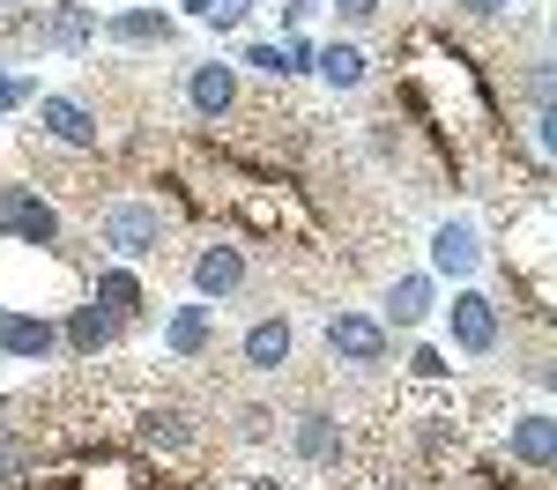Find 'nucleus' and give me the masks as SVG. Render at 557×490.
Instances as JSON below:
<instances>
[{
  "label": "nucleus",
  "mask_w": 557,
  "mask_h": 490,
  "mask_svg": "<svg viewBox=\"0 0 557 490\" xmlns=\"http://www.w3.org/2000/svg\"><path fill=\"white\" fill-rule=\"evenodd\" d=\"M38 127L52 134L60 149H97V134H104V120L89 112L83 97H60V89H52V97H38Z\"/></svg>",
  "instance_id": "9"
},
{
  "label": "nucleus",
  "mask_w": 557,
  "mask_h": 490,
  "mask_svg": "<svg viewBox=\"0 0 557 490\" xmlns=\"http://www.w3.org/2000/svg\"><path fill=\"white\" fill-rule=\"evenodd\" d=\"M134 453H149V461H194L201 453V416L186 409V401H141L134 409Z\"/></svg>",
  "instance_id": "1"
},
{
  "label": "nucleus",
  "mask_w": 557,
  "mask_h": 490,
  "mask_svg": "<svg viewBox=\"0 0 557 490\" xmlns=\"http://www.w3.org/2000/svg\"><path fill=\"white\" fill-rule=\"evenodd\" d=\"M0 327H8V305H0Z\"/></svg>",
  "instance_id": "30"
},
{
  "label": "nucleus",
  "mask_w": 557,
  "mask_h": 490,
  "mask_svg": "<svg viewBox=\"0 0 557 490\" xmlns=\"http://www.w3.org/2000/svg\"><path fill=\"white\" fill-rule=\"evenodd\" d=\"M0 8H30V0H0Z\"/></svg>",
  "instance_id": "29"
},
{
  "label": "nucleus",
  "mask_w": 557,
  "mask_h": 490,
  "mask_svg": "<svg viewBox=\"0 0 557 490\" xmlns=\"http://www.w3.org/2000/svg\"><path fill=\"white\" fill-rule=\"evenodd\" d=\"M186 275H194V290H201V298H209V305H223V298H231V290H246V253H238V246H223V238H215V246H201V253H194V261H186Z\"/></svg>",
  "instance_id": "11"
},
{
  "label": "nucleus",
  "mask_w": 557,
  "mask_h": 490,
  "mask_svg": "<svg viewBox=\"0 0 557 490\" xmlns=\"http://www.w3.org/2000/svg\"><path fill=\"white\" fill-rule=\"evenodd\" d=\"M134 8H164V0H134Z\"/></svg>",
  "instance_id": "28"
},
{
  "label": "nucleus",
  "mask_w": 557,
  "mask_h": 490,
  "mask_svg": "<svg viewBox=\"0 0 557 490\" xmlns=\"http://www.w3.org/2000/svg\"><path fill=\"white\" fill-rule=\"evenodd\" d=\"M446 335H454V350H461V356H491V350H498V335H506V312H498L491 290L461 282L454 305H446Z\"/></svg>",
  "instance_id": "4"
},
{
  "label": "nucleus",
  "mask_w": 557,
  "mask_h": 490,
  "mask_svg": "<svg viewBox=\"0 0 557 490\" xmlns=\"http://www.w3.org/2000/svg\"><path fill=\"white\" fill-rule=\"evenodd\" d=\"M409 372H417V379H431V387H438V379H454L446 350H417V356H409Z\"/></svg>",
  "instance_id": "23"
},
{
  "label": "nucleus",
  "mask_w": 557,
  "mask_h": 490,
  "mask_svg": "<svg viewBox=\"0 0 557 490\" xmlns=\"http://www.w3.org/2000/svg\"><path fill=\"white\" fill-rule=\"evenodd\" d=\"M186 104H194L201 120L238 112V67H231V60H201V67L186 75Z\"/></svg>",
  "instance_id": "15"
},
{
  "label": "nucleus",
  "mask_w": 557,
  "mask_h": 490,
  "mask_svg": "<svg viewBox=\"0 0 557 490\" xmlns=\"http://www.w3.org/2000/svg\"><path fill=\"white\" fill-rule=\"evenodd\" d=\"M246 67H253V75H268V83H283V45L253 38V45H246Z\"/></svg>",
  "instance_id": "21"
},
{
  "label": "nucleus",
  "mask_w": 557,
  "mask_h": 490,
  "mask_svg": "<svg viewBox=\"0 0 557 490\" xmlns=\"http://www.w3.org/2000/svg\"><path fill=\"white\" fill-rule=\"evenodd\" d=\"M15 30L38 45V52H89V45L104 38L97 8H83V0H52V8H38V15H23Z\"/></svg>",
  "instance_id": "3"
},
{
  "label": "nucleus",
  "mask_w": 557,
  "mask_h": 490,
  "mask_svg": "<svg viewBox=\"0 0 557 490\" xmlns=\"http://www.w3.org/2000/svg\"><path fill=\"white\" fill-rule=\"evenodd\" d=\"M120 335H127V327H120V319H112L104 305H89V298H83L75 312H67V327H60V342H67V350L83 356V364H97V356L112 350Z\"/></svg>",
  "instance_id": "16"
},
{
  "label": "nucleus",
  "mask_w": 557,
  "mask_h": 490,
  "mask_svg": "<svg viewBox=\"0 0 557 490\" xmlns=\"http://www.w3.org/2000/svg\"><path fill=\"white\" fill-rule=\"evenodd\" d=\"M475 267H483V238H475V223L446 216L431 230V275H454V282H469Z\"/></svg>",
  "instance_id": "10"
},
{
  "label": "nucleus",
  "mask_w": 557,
  "mask_h": 490,
  "mask_svg": "<svg viewBox=\"0 0 557 490\" xmlns=\"http://www.w3.org/2000/svg\"><path fill=\"white\" fill-rule=\"evenodd\" d=\"M97 238L112 246V261H149L172 238V216L157 201H104L97 209Z\"/></svg>",
  "instance_id": "2"
},
{
  "label": "nucleus",
  "mask_w": 557,
  "mask_h": 490,
  "mask_svg": "<svg viewBox=\"0 0 557 490\" xmlns=\"http://www.w3.org/2000/svg\"><path fill=\"white\" fill-rule=\"evenodd\" d=\"M335 15H343V23H372V15H380V0H335Z\"/></svg>",
  "instance_id": "25"
},
{
  "label": "nucleus",
  "mask_w": 557,
  "mask_h": 490,
  "mask_svg": "<svg viewBox=\"0 0 557 490\" xmlns=\"http://www.w3.org/2000/svg\"><path fill=\"white\" fill-rule=\"evenodd\" d=\"M238 490H283V483H275V476H253V483H238Z\"/></svg>",
  "instance_id": "26"
},
{
  "label": "nucleus",
  "mask_w": 557,
  "mask_h": 490,
  "mask_svg": "<svg viewBox=\"0 0 557 490\" xmlns=\"http://www.w3.org/2000/svg\"><path fill=\"white\" fill-rule=\"evenodd\" d=\"M0 238L52 253V246H60V209L45 201L38 186H0Z\"/></svg>",
  "instance_id": "6"
},
{
  "label": "nucleus",
  "mask_w": 557,
  "mask_h": 490,
  "mask_svg": "<svg viewBox=\"0 0 557 490\" xmlns=\"http://www.w3.org/2000/svg\"><path fill=\"white\" fill-rule=\"evenodd\" d=\"M290 356H298V327H290L283 312H260L253 327L238 335V364H246L253 379H275V372H283Z\"/></svg>",
  "instance_id": "7"
},
{
  "label": "nucleus",
  "mask_w": 557,
  "mask_h": 490,
  "mask_svg": "<svg viewBox=\"0 0 557 490\" xmlns=\"http://www.w3.org/2000/svg\"><path fill=\"white\" fill-rule=\"evenodd\" d=\"M104 38H112V45H172L178 23L164 15V8H120V15L104 23Z\"/></svg>",
  "instance_id": "19"
},
{
  "label": "nucleus",
  "mask_w": 557,
  "mask_h": 490,
  "mask_svg": "<svg viewBox=\"0 0 557 490\" xmlns=\"http://www.w3.org/2000/svg\"><path fill=\"white\" fill-rule=\"evenodd\" d=\"M89 305H104L120 327H134L141 305H149V290H141V275H134L127 261H112V267H97V275H89Z\"/></svg>",
  "instance_id": "13"
},
{
  "label": "nucleus",
  "mask_w": 557,
  "mask_h": 490,
  "mask_svg": "<svg viewBox=\"0 0 557 490\" xmlns=\"http://www.w3.org/2000/svg\"><path fill=\"white\" fill-rule=\"evenodd\" d=\"M327 356L349 364V372H380L386 356H394V335H386L372 312H327Z\"/></svg>",
  "instance_id": "5"
},
{
  "label": "nucleus",
  "mask_w": 557,
  "mask_h": 490,
  "mask_svg": "<svg viewBox=\"0 0 557 490\" xmlns=\"http://www.w3.org/2000/svg\"><path fill=\"white\" fill-rule=\"evenodd\" d=\"M290 445H298V461H312V468H343L349 461V431L335 409H298L290 416Z\"/></svg>",
  "instance_id": "8"
},
{
  "label": "nucleus",
  "mask_w": 557,
  "mask_h": 490,
  "mask_svg": "<svg viewBox=\"0 0 557 490\" xmlns=\"http://www.w3.org/2000/svg\"><path fill=\"white\" fill-rule=\"evenodd\" d=\"M312 75H320V83L327 89H364V75H372V60H364V52H357V45H320V52H312Z\"/></svg>",
  "instance_id": "20"
},
{
  "label": "nucleus",
  "mask_w": 557,
  "mask_h": 490,
  "mask_svg": "<svg viewBox=\"0 0 557 490\" xmlns=\"http://www.w3.org/2000/svg\"><path fill=\"white\" fill-rule=\"evenodd\" d=\"M506 461H520V468H535V476H550V461H557L550 409H528V416H513V424H506Z\"/></svg>",
  "instance_id": "14"
},
{
  "label": "nucleus",
  "mask_w": 557,
  "mask_h": 490,
  "mask_svg": "<svg viewBox=\"0 0 557 490\" xmlns=\"http://www.w3.org/2000/svg\"><path fill=\"white\" fill-rule=\"evenodd\" d=\"M253 8H260V0H215L209 23H215V30H246V23H253Z\"/></svg>",
  "instance_id": "22"
},
{
  "label": "nucleus",
  "mask_w": 557,
  "mask_h": 490,
  "mask_svg": "<svg viewBox=\"0 0 557 490\" xmlns=\"http://www.w3.org/2000/svg\"><path fill=\"white\" fill-rule=\"evenodd\" d=\"M178 8H186V15H209V8H215V0H178Z\"/></svg>",
  "instance_id": "27"
},
{
  "label": "nucleus",
  "mask_w": 557,
  "mask_h": 490,
  "mask_svg": "<svg viewBox=\"0 0 557 490\" xmlns=\"http://www.w3.org/2000/svg\"><path fill=\"white\" fill-rule=\"evenodd\" d=\"M431 305H438V282L431 275H394V290H386V335H409V327H424Z\"/></svg>",
  "instance_id": "17"
},
{
  "label": "nucleus",
  "mask_w": 557,
  "mask_h": 490,
  "mask_svg": "<svg viewBox=\"0 0 557 490\" xmlns=\"http://www.w3.org/2000/svg\"><path fill=\"white\" fill-rule=\"evenodd\" d=\"M454 8H461L469 23H498V15H513L520 0H454Z\"/></svg>",
  "instance_id": "24"
},
{
  "label": "nucleus",
  "mask_w": 557,
  "mask_h": 490,
  "mask_svg": "<svg viewBox=\"0 0 557 490\" xmlns=\"http://www.w3.org/2000/svg\"><path fill=\"white\" fill-rule=\"evenodd\" d=\"M164 350H172L178 364H201V356L215 350V305H209V298L172 305V319H164Z\"/></svg>",
  "instance_id": "12"
},
{
  "label": "nucleus",
  "mask_w": 557,
  "mask_h": 490,
  "mask_svg": "<svg viewBox=\"0 0 557 490\" xmlns=\"http://www.w3.org/2000/svg\"><path fill=\"white\" fill-rule=\"evenodd\" d=\"M52 350H60V327H52L45 312H8V327H0V356H15V364H45Z\"/></svg>",
  "instance_id": "18"
}]
</instances>
